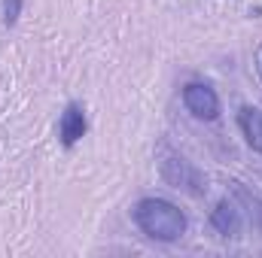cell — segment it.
Returning <instances> with one entry per match:
<instances>
[{
    "instance_id": "cell-5",
    "label": "cell",
    "mask_w": 262,
    "mask_h": 258,
    "mask_svg": "<svg viewBox=\"0 0 262 258\" xmlns=\"http://www.w3.org/2000/svg\"><path fill=\"white\" fill-rule=\"evenodd\" d=\"M210 228L220 237H238L244 228V216L238 210V203H232L229 197H223L213 210H210Z\"/></svg>"
},
{
    "instance_id": "cell-3",
    "label": "cell",
    "mask_w": 262,
    "mask_h": 258,
    "mask_svg": "<svg viewBox=\"0 0 262 258\" xmlns=\"http://www.w3.org/2000/svg\"><path fill=\"white\" fill-rule=\"evenodd\" d=\"M183 107L201 122L220 119V94L207 82H186L183 85Z\"/></svg>"
},
{
    "instance_id": "cell-2",
    "label": "cell",
    "mask_w": 262,
    "mask_h": 258,
    "mask_svg": "<svg viewBox=\"0 0 262 258\" xmlns=\"http://www.w3.org/2000/svg\"><path fill=\"white\" fill-rule=\"evenodd\" d=\"M159 173H162V179H165L171 189H180V192L192 194V197H201V194L207 192L204 173L198 170L192 161H186L183 155H177V152H171V149H162Z\"/></svg>"
},
{
    "instance_id": "cell-4",
    "label": "cell",
    "mask_w": 262,
    "mask_h": 258,
    "mask_svg": "<svg viewBox=\"0 0 262 258\" xmlns=\"http://www.w3.org/2000/svg\"><path fill=\"white\" fill-rule=\"evenodd\" d=\"M85 131H89V122H85V110L76 104V100H70L64 110H61V116H58V140H61V146H76L82 137H85Z\"/></svg>"
},
{
    "instance_id": "cell-1",
    "label": "cell",
    "mask_w": 262,
    "mask_h": 258,
    "mask_svg": "<svg viewBox=\"0 0 262 258\" xmlns=\"http://www.w3.org/2000/svg\"><path fill=\"white\" fill-rule=\"evenodd\" d=\"M131 219L149 240L159 243H177L189 228L186 213L165 197H140L131 210Z\"/></svg>"
},
{
    "instance_id": "cell-8",
    "label": "cell",
    "mask_w": 262,
    "mask_h": 258,
    "mask_svg": "<svg viewBox=\"0 0 262 258\" xmlns=\"http://www.w3.org/2000/svg\"><path fill=\"white\" fill-rule=\"evenodd\" d=\"M21 6H25V0H3L0 3V21L6 28H12L18 21V15H21Z\"/></svg>"
},
{
    "instance_id": "cell-7",
    "label": "cell",
    "mask_w": 262,
    "mask_h": 258,
    "mask_svg": "<svg viewBox=\"0 0 262 258\" xmlns=\"http://www.w3.org/2000/svg\"><path fill=\"white\" fill-rule=\"evenodd\" d=\"M235 194H238V197H241V200H244V203L250 207V210H247L250 222H253L256 228H262V200L256 197V194H250V192H247V189H244L241 183H235Z\"/></svg>"
},
{
    "instance_id": "cell-6",
    "label": "cell",
    "mask_w": 262,
    "mask_h": 258,
    "mask_svg": "<svg viewBox=\"0 0 262 258\" xmlns=\"http://www.w3.org/2000/svg\"><path fill=\"white\" fill-rule=\"evenodd\" d=\"M238 128L244 134L247 146L262 155V110L259 107H241L238 110Z\"/></svg>"
}]
</instances>
